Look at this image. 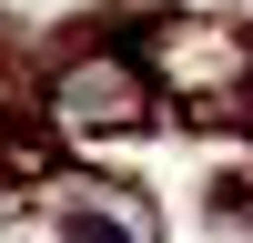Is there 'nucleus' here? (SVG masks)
<instances>
[{
    "label": "nucleus",
    "instance_id": "obj_1",
    "mask_svg": "<svg viewBox=\"0 0 253 243\" xmlns=\"http://www.w3.org/2000/svg\"><path fill=\"white\" fill-rule=\"evenodd\" d=\"M51 122L61 132H142V122H152V91H142L132 51H81L71 71L51 81Z\"/></svg>",
    "mask_w": 253,
    "mask_h": 243
},
{
    "label": "nucleus",
    "instance_id": "obj_3",
    "mask_svg": "<svg viewBox=\"0 0 253 243\" xmlns=\"http://www.w3.org/2000/svg\"><path fill=\"white\" fill-rule=\"evenodd\" d=\"M71 243H142L122 202H71Z\"/></svg>",
    "mask_w": 253,
    "mask_h": 243
},
{
    "label": "nucleus",
    "instance_id": "obj_2",
    "mask_svg": "<svg viewBox=\"0 0 253 243\" xmlns=\"http://www.w3.org/2000/svg\"><path fill=\"white\" fill-rule=\"evenodd\" d=\"M203 223H213L223 243H253V172H213V193H203Z\"/></svg>",
    "mask_w": 253,
    "mask_h": 243
}]
</instances>
